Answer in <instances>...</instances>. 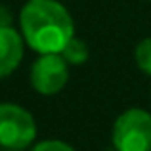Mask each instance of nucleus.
Returning a JSON list of instances; mask_svg holds the SVG:
<instances>
[{
    "mask_svg": "<svg viewBox=\"0 0 151 151\" xmlns=\"http://www.w3.org/2000/svg\"><path fill=\"white\" fill-rule=\"evenodd\" d=\"M117 151H151V115L144 109H128L113 128Z\"/></svg>",
    "mask_w": 151,
    "mask_h": 151,
    "instance_id": "2",
    "label": "nucleus"
},
{
    "mask_svg": "<svg viewBox=\"0 0 151 151\" xmlns=\"http://www.w3.org/2000/svg\"><path fill=\"white\" fill-rule=\"evenodd\" d=\"M33 151H75V149L69 144H63V142H58V140H50V142L38 144Z\"/></svg>",
    "mask_w": 151,
    "mask_h": 151,
    "instance_id": "8",
    "label": "nucleus"
},
{
    "mask_svg": "<svg viewBox=\"0 0 151 151\" xmlns=\"http://www.w3.org/2000/svg\"><path fill=\"white\" fill-rule=\"evenodd\" d=\"M69 73H67V61L59 54H42L31 69V82L37 92L52 96L58 94L65 86Z\"/></svg>",
    "mask_w": 151,
    "mask_h": 151,
    "instance_id": "4",
    "label": "nucleus"
},
{
    "mask_svg": "<svg viewBox=\"0 0 151 151\" xmlns=\"http://www.w3.org/2000/svg\"><path fill=\"white\" fill-rule=\"evenodd\" d=\"M136 63L144 73L151 75V38H145L136 46Z\"/></svg>",
    "mask_w": 151,
    "mask_h": 151,
    "instance_id": "7",
    "label": "nucleus"
},
{
    "mask_svg": "<svg viewBox=\"0 0 151 151\" xmlns=\"http://www.w3.org/2000/svg\"><path fill=\"white\" fill-rule=\"evenodd\" d=\"M59 54H61V58L65 59L67 63H75V65H78V63L86 61V58H88V48H86V44L81 40V38L73 37Z\"/></svg>",
    "mask_w": 151,
    "mask_h": 151,
    "instance_id": "6",
    "label": "nucleus"
},
{
    "mask_svg": "<svg viewBox=\"0 0 151 151\" xmlns=\"http://www.w3.org/2000/svg\"><path fill=\"white\" fill-rule=\"evenodd\" d=\"M23 58V38L12 27H0V78L8 77Z\"/></svg>",
    "mask_w": 151,
    "mask_h": 151,
    "instance_id": "5",
    "label": "nucleus"
},
{
    "mask_svg": "<svg viewBox=\"0 0 151 151\" xmlns=\"http://www.w3.org/2000/svg\"><path fill=\"white\" fill-rule=\"evenodd\" d=\"M37 136L35 119L29 111L14 103H0V145L23 149Z\"/></svg>",
    "mask_w": 151,
    "mask_h": 151,
    "instance_id": "3",
    "label": "nucleus"
},
{
    "mask_svg": "<svg viewBox=\"0 0 151 151\" xmlns=\"http://www.w3.org/2000/svg\"><path fill=\"white\" fill-rule=\"evenodd\" d=\"M19 21L27 44L40 54H59L75 37L69 12L55 0H29Z\"/></svg>",
    "mask_w": 151,
    "mask_h": 151,
    "instance_id": "1",
    "label": "nucleus"
}]
</instances>
